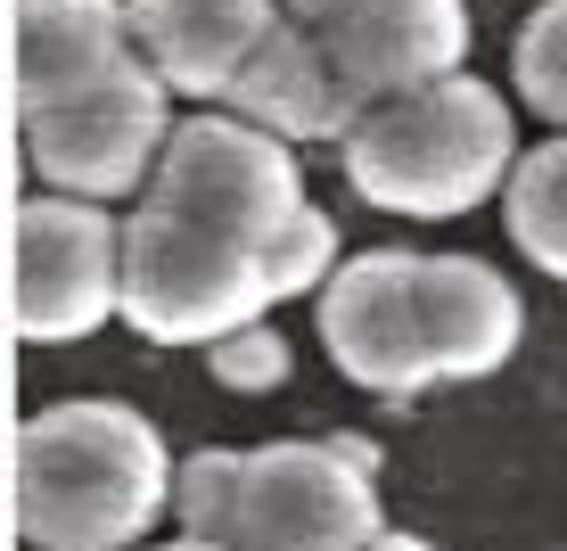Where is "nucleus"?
<instances>
[{"label":"nucleus","mask_w":567,"mask_h":551,"mask_svg":"<svg viewBox=\"0 0 567 551\" xmlns=\"http://www.w3.org/2000/svg\"><path fill=\"white\" fill-rule=\"evenodd\" d=\"M165 494L173 461L132 404H50L17 437V527L33 551H132Z\"/></svg>","instance_id":"obj_1"},{"label":"nucleus","mask_w":567,"mask_h":551,"mask_svg":"<svg viewBox=\"0 0 567 551\" xmlns=\"http://www.w3.org/2000/svg\"><path fill=\"white\" fill-rule=\"evenodd\" d=\"M338 149L346 182L370 206L412 214V223H453V214L502 198V173L518 156V108L477 74H436L420 91L370 100Z\"/></svg>","instance_id":"obj_2"},{"label":"nucleus","mask_w":567,"mask_h":551,"mask_svg":"<svg viewBox=\"0 0 567 551\" xmlns=\"http://www.w3.org/2000/svg\"><path fill=\"white\" fill-rule=\"evenodd\" d=\"M271 288L247 239L214 223H189L173 206H141L124 223V272H115V313L156 346H214L223 329L264 322Z\"/></svg>","instance_id":"obj_3"},{"label":"nucleus","mask_w":567,"mask_h":551,"mask_svg":"<svg viewBox=\"0 0 567 551\" xmlns=\"http://www.w3.org/2000/svg\"><path fill=\"white\" fill-rule=\"evenodd\" d=\"M148 206H173L189 223H214L256 247L305 206V173L288 141H271L247 115H189L165 132V149L148 165Z\"/></svg>","instance_id":"obj_4"},{"label":"nucleus","mask_w":567,"mask_h":551,"mask_svg":"<svg viewBox=\"0 0 567 551\" xmlns=\"http://www.w3.org/2000/svg\"><path fill=\"white\" fill-rule=\"evenodd\" d=\"M370 452L354 445H264L239 469L223 551H362L379 535Z\"/></svg>","instance_id":"obj_5"},{"label":"nucleus","mask_w":567,"mask_h":551,"mask_svg":"<svg viewBox=\"0 0 567 551\" xmlns=\"http://www.w3.org/2000/svg\"><path fill=\"white\" fill-rule=\"evenodd\" d=\"M173 91L156 83V67H132L124 83L74 91V100L25 108V156L50 190L66 198H124L132 182H148L156 149H165Z\"/></svg>","instance_id":"obj_6"},{"label":"nucleus","mask_w":567,"mask_h":551,"mask_svg":"<svg viewBox=\"0 0 567 551\" xmlns=\"http://www.w3.org/2000/svg\"><path fill=\"white\" fill-rule=\"evenodd\" d=\"M124 272V223H107L100 198H33L17 214V329L33 346H74L115 313Z\"/></svg>","instance_id":"obj_7"},{"label":"nucleus","mask_w":567,"mask_h":551,"mask_svg":"<svg viewBox=\"0 0 567 551\" xmlns=\"http://www.w3.org/2000/svg\"><path fill=\"white\" fill-rule=\"evenodd\" d=\"M321 288H329L321 346L354 387H370V396H420V387H436V363H427V338H420V255H403V247L354 255Z\"/></svg>","instance_id":"obj_8"},{"label":"nucleus","mask_w":567,"mask_h":551,"mask_svg":"<svg viewBox=\"0 0 567 551\" xmlns=\"http://www.w3.org/2000/svg\"><path fill=\"white\" fill-rule=\"evenodd\" d=\"M223 100H230V115L264 124L271 141H346V132L362 124V108H370L338 74L329 42L312 25H297V17H280V25L247 50V67L230 74Z\"/></svg>","instance_id":"obj_9"},{"label":"nucleus","mask_w":567,"mask_h":551,"mask_svg":"<svg viewBox=\"0 0 567 551\" xmlns=\"http://www.w3.org/2000/svg\"><path fill=\"white\" fill-rule=\"evenodd\" d=\"M321 42L362 100H395V91H420L436 74H461L468 9L461 0H362L338 25H321Z\"/></svg>","instance_id":"obj_10"},{"label":"nucleus","mask_w":567,"mask_h":551,"mask_svg":"<svg viewBox=\"0 0 567 551\" xmlns=\"http://www.w3.org/2000/svg\"><path fill=\"white\" fill-rule=\"evenodd\" d=\"M132 50L182 100H223L247 50L280 25V0H124Z\"/></svg>","instance_id":"obj_11"},{"label":"nucleus","mask_w":567,"mask_h":551,"mask_svg":"<svg viewBox=\"0 0 567 551\" xmlns=\"http://www.w3.org/2000/svg\"><path fill=\"white\" fill-rule=\"evenodd\" d=\"M420 338L436 379H494L526 346V305L477 255H420Z\"/></svg>","instance_id":"obj_12"},{"label":"nucleus","mask_w":567,"mask_h":551,"mask_svg":"<svg viewBox=\"0 0 567 551\" xmlns=\"http://www.w3.org/2000/svg\"><path fill=\"white\" fill-rule=\"evenodd\" d=\"M132 67H148V58L132 50L124 0H25L17 9V100L25 108L124 83Z\"/></svg>","instance_id":"obj_13"},{"label":"nucleus","mask_w":567,"mask_h":551,"mask_svg":"<svg viewBox=\"0 0 567 551\" xmlns=\"http://www.w3.org/2000/svg\"><path fill=\"white\" fill-rule=\"evenodd\" d=\"M502 223L526 247V264L567 280V132L511 156V173H502Z\"/></svg>","instance_id":"obj_14"},{"label":"nucleus","mask_w":567,"mask_h":551,"mask_svg":"<svg viewBox=\"0 0 567 551\" xmlns=\"http://www.w3.org/2000/svg\"><path fill=\"white\" fill-rule=\"evenodd\" d=\"M511 83H518L526 115H543V124L567 132V0L526 9V25L511 42Z\"/></svg>","instance_id":"obj_15"},{"label":"nucleus","mask_w":567,"mask_h":551,"mask_svg":"<svg viewBox=\"0 0 567 551\" xmlns=\"http://www.w3.org/2000/svg\"><path fill=\"white\" fill-rule=\"evenodd\" d=\"M256 264H264L271 305H280V297H312V288L338 272V223H329L321 206H297L271 239H256Z\"/></svg>","instance_id":"obj_16"},{"label":"nucleus","mask_w":567,"mask_h":551,"mask_svg":"<svg viewBox=\"0 0 567 551\" xmlns=\"http://www.w3.org/2000/svg\"><path fill=\"white\" fill-rule=\"evenodd\" d=\"M239 469H247V452H189L182 469H173V527H182L189 543H214L223 551L230 535V510H239Z\"/></svg>","instance_id":"obj_17"},{"label":"nucleus","mask_w":567,"mask_h":551,"mask_svg":"<svg viewBox=\"0 0 567 551\" xmlns=\"http://www.w3.org/2000/svg\"><path fill=\"white\" fill-rule=\"evenodd\" d=\"M206 370L239 396H271V387H288V338H271L264 322H239L206 346Z\"/></svg>","instance_id":"obj_18"},{"label":"nucleus","mask_w":567,"mask_h":551,"mask_svg":"<svg viewBox=\"0 0 567 551\" xmlns=\"http://www.w3.org/2000/svg\"><path fill=\"white\" fill-rule=\"evenodd\" d=\"M346 9H362V0H280V17H297V25H312V33L338 25Z\"/></svg>","instance_id":"obj_19"},{"label":"nucleus","mask_w":567,"mask_h":551,"mask_svg":"<svg viewBox=\"0 0 567 551\" xmlns=\"http://www.w3.org/2000/svg\"><path fill=\"white\" fill-rule=\"evenodd\" d=\"M362 551H436V543H420V535H386V527H379V535H370Z\"/></svg>","instance_id":"obj_20"},{"label":"nucleus","mask_w":567,"mask_h":551,"mask_svg":"<svg viewBox=\"0 0 567 551\" xmlns=\"http://www.w3.org/2000/svg\"><path fill=\"white\" fill-rule=\"evenodd\" d=\"M165 551H214V543H189V535H182V543H165Z\"/></svg>","instance_id":"obj_21"}]
</instances>
